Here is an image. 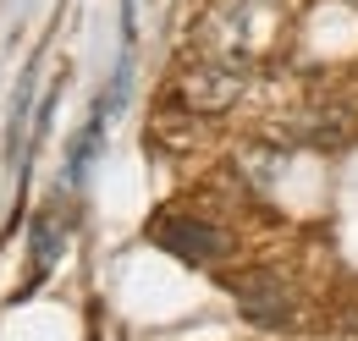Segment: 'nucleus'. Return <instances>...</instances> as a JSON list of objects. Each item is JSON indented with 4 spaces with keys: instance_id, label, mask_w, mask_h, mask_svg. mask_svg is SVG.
<instances>
[{
    "instance_id": "obj_1",
    "label": "nucleus",
    "mask_w": 358,
    "mask_h": 341,
    "mask_svg": "<svg viewBox=\"0 0 358 341\" xmlns=\"http://www.w3.org/2000/svg\"><path fill=\"white\" fill-rule=\"evenodd\" d=\"M275 34V11L265 0H210V11L193 28V55L199 61H226L237 72H254Z\"/></svg>"
},
{
    "instance_id": "obj_3",
    "label": "nucleus",
    "mask_w": 358,
    "mask_h": 341,
    "mask_svg": "<svg viewBox=\"0 0 358 341\" xmlns=\"http://www.w3.org/2000/svg\"><path fill=\"white\" fill-rule=\"evenodd\" d=\"M149 237H155L171 259L199 264V270H215V264H226V259L237 254V237L226 231L215 215H199V210H166V215H155Z\"/></svg>"
},
{
    "instance_id": "obj_2",
    "label": "nucleus",
    "mask_w": 358,
    "mask_h": 341,
    "mask_svg": "<svg viewBox=\"0 0 358 341\" xmlns=\"http://www.w3.org/2000/svg\"><path fill=\"white\" fill-rule=\"evenodd\" d=\"M226 286H231V298L243 308V319L259 325V331H298V325H303V292H298V281H292L287 270H275V264H248V270H237Z\"/></svg>"
},
{
    "instance_id": "obj_5",
    "label": "nucleus",
    "mask_w": 358,
    "mask_h": 341,
    "mask_svg": "<svg viewBox=\"0 0 358 341\" xmlns=\"http://www.w3.org/2000/svg\"><path fill=\"white\" fill-rule=\"evenodd\" d=\"M66 237H72V226H66V210H61V198H55V204L34 220V264L50 270V264L61 259V248H66Z\"/></svg>"
},
{
    "instance_id": "obj_4",
    "label": "nucleus",
    "mask_w": 358,
    "mask_h": 341,
    "mask_svg": "<svg viewBox=\"0 0 358 341\" xmlns=\"http://www.w3.org/2000/svg\"><path fill=\"white\" fill-rule=\"evenodd\" d=\"M243 88H248V72H237L226 61L187 55V66H182L177 83H171V99H177L187 116H221V110H231L243 99Z\"/></svg>"
},
{
    "instance_id": "obj_6",
    "label": "nucleus",
    "mask_w": 358,
    "mask_h": 341,
    "mask_svg": "<svg viewBox=\"0 0 358 341\" xmlns=\"http://www.w3.org/2000/svg\"><path fill=\"white\" fill-rule=\"evenodd\" d=\"M353 6H358V0H353Z\"/></svg>"
}]
</instances>
